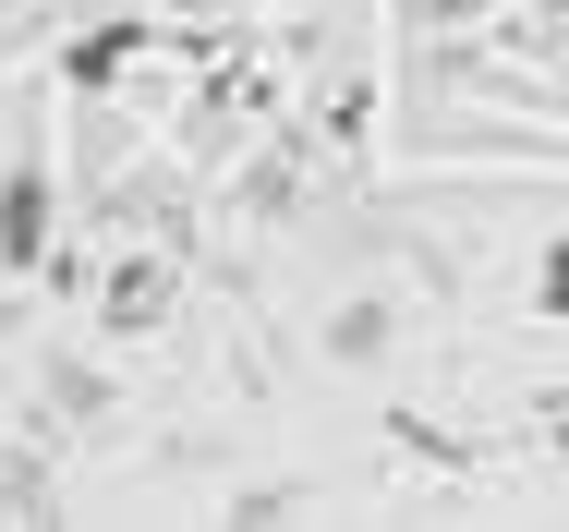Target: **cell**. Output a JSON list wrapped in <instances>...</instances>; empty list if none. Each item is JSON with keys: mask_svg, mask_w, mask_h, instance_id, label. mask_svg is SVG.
I'll use <instances>...</instances> for the list:
<instances>
[{"mask_svg": "<svg viewBox=\"0 0 569 532\" xmlns=\"http://www.w3.org/2000/svg\"><path fill=\"white\" fill-rule=\"evenodd\" d=\"M49 242H61V194L37 158H12L0 170V267H49Z\"/></svg>", "mask_w": 569, "mask_h": 532, "instance_id": "obj_1", "label": "cell"}, {"mask_svg": "<svg viewBox=\"0 0 569 532\" xmlns=\"http://www.w3.org/2000/svg\"><path fill=\"white\" fill-rule=\"evenodd\" d=\"M158 303H170V267H121L110 279V327H146Z\"/></svg>", "mask_w": 569, "mask_h": 532, "instance_id": "obj_2", "label": "cell"}, {"mask_svg": "<svg viewBox=\"0 0 569 532\" xmlns=\"http://www.w3.org/2000/svg\"><path fill=\"white\" fill-rule=\"evenodd\" d=\"M121 61H133V24H98V37L73 49V86H110Z\"/></svg>", "mask_w": 569, "mask_h": 532, "instance_id": "obj_3", "label": "cell"}, {"mask_svg": "<svg viewBox=\"0 0 569 532\" xmlns=\"http://www.w3.org/2000/svg\"><path fill=\"white\" fill-rule=\"evenodd\" d=\"M533 315H558V327H569V230L546 242V267H533Z\"/></svg>", "mask_w": 569, "mask_h": 532, "instance_id": "obj_4", "label": "cell"}, {"mask_svg": "<svg viewBox=\"0 0 569 532\" xmlns=\"http://www.w3.org/2000/svg\"><path fill=\"white\" fill-rule=\"evenodd\" d=\"M0 327H12V315H0Z\"/></svg>", "mask_w": 569, "mask_h": 532, "instance_id": "obj_5", "label": "cell"}]
</instances>
